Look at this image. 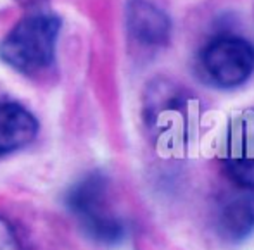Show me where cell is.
Wrapping results in <instances>:
<instances>
[{"mask_svg":"<svg viewBox=\"0 0 254 250\" xmlns=\"http://www.w3.org/2000/svg\"><path fill=\"white\" fill-rule=\"evenodd\" d=\"M61 24L57 14L44 10L21 17L0 42L2 62L24 76H37L51 69Z\"/></svg>","mask_w":254,"mask_h":250,"instance_id":"7a4b0ae2","label":"cell"},{"mask_svg":"<svg viewBox=\"0 0 254 250\" xmlns=\"http://www.w3.org/2000/svg\"><path fill=\"white\" fill-rule=\"evenodd\" d=\"M125 23L130 40L145 50H157L170 44L171 19L161 7L149 0H128Z\"/></svg>","mask_w":254,"mask_h":250,"instance_id":"52a82bcc","label":"cell"},{"mask_svg":"<svg viewBox=\"0 0 254 250\" xmlns=\"http://www.w3.org/2000/svg\"><path fill=\"white\" fill-rule=\"evenodd\" d=\"M17 3H21V5H33V3H37L38 0H16Z\"/></svg>","mask_w":254,"mask_h":250,"instance_id":"30bf717a","label":"cell"},{"mask_svg":"<svg viewBox=\"0 0 254 250\" xmlns=\"http://www.w3.org/2000/svg\"><path fill=\"white\" fill-rule=\"evenodd\" d=\"M201 71L218 88H237L254 73V45L242 37H220L206 45L199 57Z\"/></svg>","mask_w":254,"mask_h":250,"instance_id":"277c9868","label":"cell"},{"mask_svg":"<svg viewBox=\"0 0 254 250\" xmlns=\"http://www.w3.org/2000/svg\"><path fill=\"white\" fill-rule=\"evenodd\" d=\"M221 164L234 187L254 192V109L242 110L230 119Z\"/></svg>","mask_w":254,"mask_h":250,"instance_id":"5b68a950","label":"cell"},{"mask_svg":"<svg viewBox=\"0 0 254 250\" xmlns=\"http://www.w3.org/2000/svg\"><path fill=\"white\" fill-rule=\"evenodd\" d=\"M213 228L227 244H242L254 235V192L237 188L225 192L213 205Z\"/></svg>","mask_w":254,"mask_h":250,"instance_id":"8992f818","label":"cell"},{"mask_svg":"<svg viewBox=\"0 0 254 250\" xmlns=\"http://www.w3.org/2000/svg\"><path fill=\"white\" fill-rule=\"evenodd\" d=\"M66 207L81 231L102 245H116L127 237V223L113 207L109 181L102 173L80 178L66 194Z\"/></svg>","mask_w":254,"mask_h":250,"instance_id":"3957f363","label":"cell"},{"mask_svg":"<svg viewBox=\"0 0 254 250\" xmlns=\"http://www.w3.org/2000/svg\"><path fill=\"white\" fill-rule=\"evenodd\" d=\"M38 135V121L14 100L0 99V157L28 147Z\"/></svg>","mask_w":254,"mask_h":250,"instance_id":"ba28073f","label":"cell"},{"mask_svg":"<svg viewBox=\"0 0 254 250\" xmlns=\"http://www.w3.org/2000/svg\"><path fill=\"white\" fill-rule=\"evenodd\" d=\"M199 119L197 99L170 80H156L144 95V123L161 150L185 149Z\"/></svg>","mask_w":254,"mask_h":250,"instance_id":"6da1fadb","label":"cell"},{"mask_svg":"<svg viewBox=\"0 0 254 250\" xmlns=\"http://www.w3.org/2000/svg\"><path fill=\"white\" fill-rule=\"evenodd\" d=\"M0 250H24L12 224L0 217Z\"/></svg>","mask_w":254,"mask_h":250,"instance_id":"9c48e42d","label":"cell"}]
</instances>
